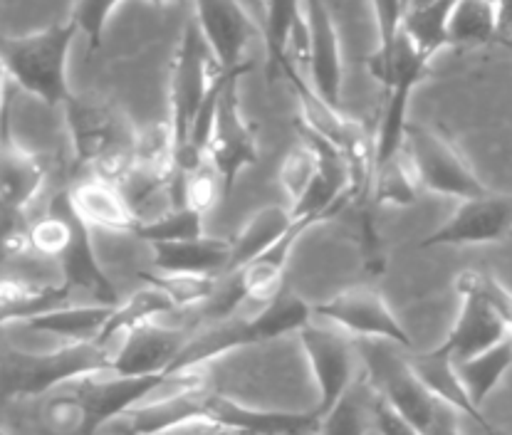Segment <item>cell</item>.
I'll return each mask as SVG.
<instances>
[{"mask_svg":"<svg viewBox=\"0 0 512 435\" xmlns=\"http://www.w3.org/2000/svg\"><path fill=\"white\" fill-rule=\"evenodd\" d=\"M203 218L201 213L191 211V208H176V211L166 213L164 218L154 220V223L139 225L137 238L144 243H184V240H196L203 235Z\"/></svg>","mask_w":512,"mask_h":435,"instance_id":"cell-35","label":"cell"},{"mask_svg":"<svg viewBox=\"0 0 512 435\" xmlns=\"http://www.w3.org/2000/svg\"><path fill=\"white\" fill-rule=\"evenodd\" d=\"M315 317L339 327L354 342L369 339V342H391L404 351L414 349L409 332L374 285H354L337 292L325 305L315 307Z\"/></svg>","mask_w":512,"mask_h":435,"instance_id":"cell-8","label":"cell"},{"mask_svg":"<svg viewBox=\"0 0 512 435\" xmlns=\"http://www.w3.org/2000/svg\"><path fill=\"white\" fill-rule=\"evenodd\" d=\"M65 114L80 164L90 169V176L119 186L134 169L137 131L129 119L112 104L75 94L65 102Z\"/></svg>","mask_w":512,"mask_h":435,"instance_id":"cell-2","label":"cell"},{"mask_svg":"<svg viewBox=\"0 0 512 435\" xmlns=\"http://www.w3.org/2000/svg\"><path fill=\"white\" fill-rule=\"evenodd\" d=\"M67 198H70L72 211L85 220L90 228H107L132 235L137 233L139 220L129 208L127 198L119 191L117 183L87 176L67 191Z\"/></svg>","mask_w":512,"mask_h":435,"instance_id":"cell-21","label":"cell"},{"mask_svg":"<svg viewBox=\"0 0 512 435\" xmlns=\"http://www.w3.org/2000/svg\"><path fill=\"white\" fill-rule=\"evenodd\" d=\"M512 235V196L488 193L483 198L463 201L451 218L428 235L421 248L436 245H488Z\"/></svg>","mask_w":512,"mask_h":435,"instance_id":"cell-14","label":"cell"},{"mask_svg":"<svg viewBox=\"0 0 512 435\" xmlns=\"http://www.w3.org/2000/svg\"><path fill=\"white\" fill-rule=\"evenodd\" d=\"M372 418L379 435H423L411 421H406L401 413H396L389 403L376 398L372 406Z\"/></svg>","mask_w":512,"mask_h":435,"instance_id":"cell-38","label":"cell"},{"mask_svg":"<svg viewBox=\"0 0 512 435\" xmlns=\"http://www.w3.org/2000/svg\"><path fill=\"white\" fill-rule=\"evenodd\" d=\"M186 342V332L149 322L119 339L117 349L112 351V371L122 376H169V369L179 359Z\"/></svg>","mask_w":512,"mask_h":435,"instance_id":"cell-17","label":"cell"},{"mask_svg":"<svg viewBox=\"0 0 512 435\" xmlns=\"http://www.w3.org/2000/svg\"><path fill=\"white\" fill-rule=\"evenodd\" d=\"M310 33V52H307V80L315 92L342 112V85H344V60L339 30L334 23L332 8L325 3H302Z\"/></svg>","mask_w":512,"mask_h":435,"instance_id":"cell-15","label":"cell"},{"mask_svg":"<svg viewBox=\"0 0 512 435\" xmlns=\"http://www.w3.org/2000/svg\"><path fill=\"white\" fill-rule=\"evenodd\" d=\"M171 309H176V305L169 300L166 292L159 290V287L149 285L144 287V290H137L132 297H127V300L119 302V305L112 309L107 324L102 327V332H99L97 342L94 344L112 351L114 342L124 339L137 327L149 324L151 319L159 317V314L171 312Z\"/></svg>","mask_w":512,"mask_h":435,"instance_id":"cell-24","label":"cell"},{"mask_svg":"<svg viewBox=\"0 0 512 435\" xmlns=\"http://www.w3.org/2000/svg\"><path fill=\"white\" fill-rule=\"evenodd\" d=\"M401 151L414 166L421 191L458 198L461 203L490 193V188L480 181L461 149L443 131L409 124Z\"/></svg>","mask_w":512,"mask_h":435,"instance_id":"cell-6","label":"cell"},{"mask_svg":"<svg viewBox=\"0 0 512 435\" xmlns=\"http://www.w3.org/2000/svg\"><path fill=\"white\" fill-rule=\"evenodd\" d=\"M295 223L297 218L292 216L290 206H265L255 211L248 223L240 228V233L231 238L233 258L226 275H233L240 267L250 265L260 255L268 253L270 248H275L295 228Z\"/></svg>","mask_w":512,"mask_h":435,"instance_id":"cell-23","label":"cell"},{"mask_svg":"<svg viewBox=\"0 0 512 435\" xmlns=\"http://www.w3.org/2000/svg\"><path fill=\"white\" fill-rule=\"evenodd\" d=\"M60 272L62 285L70 287L72 292L82 290L92 297L94 305L102 307H117V292L109 282L107 272L99 265L97 253H94L92 243V228L75 213V228H72V240L67 250L62 253Z\"/></svg>","mask_w":512,"mask_h":435,"instance_id":"cell-19","label":"cell"},{"mask_svg":"<svg viewBox=\"0 0 512 435\" xmlns=\"http://www.w3.org/2000/svg\"><path fill=\"white\" fill-rule=\"evenodd\" d=\"M428 57L419 55L401 33V50L396 60V80L394 85L386 89V107L381 114V127L374 141V171L384 166L386 161L394 159L404 146V134L409 122H406V109L409 99L414 94L416 85L421 82L423 72L428 70Z\"/></svg>","mask_w":512,"mask_h":435,"instance_id":"cell-16","label":"cell"},{"mask_svg":"<svg viewBox=\"0 0 512 435\" xmlns=\"http://www.w3.org/2000/svg\"><path fill=\"white\" fill-rule=\"evenodd\" d=\"M423 435H463L461 413H456L453 408L441 406V403H438L436 416H433L431 426H428V431Z\"/></svg>","mask_w":512,"mask_h":435,"instance_id":"cell-40","label":"cell"},{"mask_svg":"<svg viewBox=\"0 0 512 435\" xmlns=\"http://www.w3.org/2000/svg\"><path fill=\"white\" fill-rule=\"evenodd\" d=\"M112 371V351L94 342L65 344L50 354H0V396H43L72 381Z\"/></svg>","mask_w":512,"mask_h":435,"instance_id":"cell-4","label":"cell"},{"mask_svg":"<svg viewBox=\"0 0 512 435\" xmlns=\"http://www.w3.org/2000/svg\"><path fill=\"white\" fill-rule=\"evenodd\" d=\"M114 307L102 305H65L50 309V312L38 314V317L28 319L30 329L38 332L55 334V337L67 339V344L80 342H97L99 332L107 324L109 314Z\"/></svg>","mask_w":512,"mask_h":435,"instance_id":"cell-25","label":"cell"},{"mask_svg":"<svg viewBox=\"0 0 512 435\" xmlns=\"http://www.w3.org/2000/svg\"><path fill=\"white\" fill-rule=\"evenodd\" d=\"M151 270L174 272V275L226 277L233 258V243L223 238L201 235L184 243L151 245Z\"/></svg>","mask_w":512,"mask_h":435,"instance_id":"cell-20","label":"cell"},{"mask_svg":"<svg viewBox=\"0 0 512 435\" xmlns=\"http://www.w3.org/2000/svg\"><path fill=\"white\" fill-rule=\"evenodd\" d=\"M483 433H485V435H503V433H498V431H495L493 426H485V428H483Z\"/></svg>","mask_w":512,"mask_h":435,"instance_id":"cell-44","label":"cell"},{"mask_svg":"<svg viewBox=\"0 0 512 435\" xmlns=\"http://www.w3.org/2000/svg\"><path fill=\"white\" fill-rule=\"evenodd\" d=\"M45 178L47 164L43 156L28 151L10 136L5 107L0 114V206L25 213L38 198Z\"/></svg>","mask_w":512,"mask_h":435,"instance_id":"cell-18","label":"cell"},{"mask_svg":"<svg viewBox=\"0 0 512 435\" xmlns=\"http://www.w3.org/2000/svg\"><path fill=\"white\" fill-rule=\"evenodd\" d=\"M448 45H485L498 35V3L461 0L448 13Z\"/></svg>","mask_w":512,"mask_h":435,"instance_id":"cell-29","label":"cell"},{"mask_svg":"<svg viewBox=\"0 0 512 435\" xmlns=\"http://www.w3.org/2000/svg\"><path fill=\"white\" fill-rule=\"evenodd\" d=\"M75 38L77 25L70 18L47 25L38 33L0 38L5 72L47 107H65L72 97L67 87V57Z\"/></svg>","mask_w":512,"mask_h":435,"instance_id":"cell-3","label":"cell"},{"mask_svg":"<svg viewBox=\"0 0 512 435\" xmlns=\"http://www.w3.org/2000/svg\"><path fill=\"white\" fill-rule=\"evenodd\" d=\"M302 139L287 151L285 161L280 166V186L290 201V211H295L305 196L310 193L312 183L320 174V146L310 131H300Z\"/></svg>","mask_w":512,"mask_h":435,"instance_id":"cell-30","label":"cell"},{"mask_svg":"<svg viewBox=\"0 0 512 435\" xmlns=\"http://www.w3.org/2000/svg\"><path fill=\"white\" fill-rule=\"evenodd\" d=\"M411 366H414L416 376L421 379V384L426 386V391L436 398L441 406L453 408L461 416H468L470 421H475L483 431L485 426H490L488 421L483 418V413L470 403L466 389H463L461 379H458V369L456 361L446 354L441 347L428 351V354L414 356L409 359Z\"/></svg>","mask_w":512,"mask_h":435,"instance_id":"cell-22","label":"cell"},{"mask_svg":"<svg viewBox=\"0 0 512 435\" xmlns=\"http://www.w3.org/2000/svg\"><path fill=\"white\" fill-rule=\"evenodd\" d=\"M376 15V47L367 57V67L381 87L389 89L396 80V60L401 50V20H404L406 3H374Z\"/></svg>","mask_w":512,"mask_h":435,"instance_id":"cell-26","label":"cell"},{"mask_svg":"<svg viewBox=\"0 0 512 435\" xmlns=\"http://www.w3.org/2000/svg\"><path fill=\"white\" fill-rule=\"evenodd\" d=\"M193 20L223 75H248L250 62L245 55L250 40L260 35L258 20L250 10L231 0H203L193 5Z\"/></svg>","mask_w":512,"mask_h":435,"instance_id":"cell-12","label":"cell"},{"mask_svg":"<svg viewBox=\"0 0 512 435\" xmlns=\"http://www.w3.org/2000/svg\"><path fill=\"white\" fill-rule=\"evenodd\" d=\"M320 435H367V411L362 401L354 398V393H347L344 401L322 418Z\"/></svg>","mask_w":512,"mask_h":435,"instance_id":"cell-36","label":"cell"},{"mask_svg":"<svg viewBox=\"0 0 512 435\" xmlns=\"http://www.w3.org/2000/svg\"><path fill=\"white\" fill-rule=\"evenodd\" d=\"M0 435H8V433H5V431H0Z\"/></svg>","mask_w":512,"mask_h":435,"instance_id":"cell-45","label":"cell"},{"mask_svg":"<svg viewBox=\"0 0 512 435\" xmlns=\"http://www.w3.org/2000/svg\"><path fill=\"white\" fill-rule=\"evenodd\" d=\"M119 3L109 0V3H77L72 8L70 20L77 25V33H85L90 40V50H99L102 47L104 28H107L109 18Z\"/></svg>","mask_w":512,"mask_h":435,"instance_id":"cell-37","label":"cell"},{"mask_svg":"<svg viewBox=\"0 0 512 435\" xmlns=\"http://www.w3.org/2000/svg\"><path fill=\"white\" fill-rule=\"evenodd\" d=\"M243 77V72L228 75L221 97H218L216 119H213L206 146V159L221 176L226 196L233 191L238 176L258 164V136L240 107L238 87Z\"/></svg>","mask_w":512,"mask_h":435,"instance_id":"cell-9","label":"cell"},{"mask_svg":"<svg viewBox=\"0 0 512 435\" xmlns=\"http://www.w3.org/2000/svg\"><path fill=\"white\" fill-rule=\"evenodd\" d=\"M453 3H406L401 33L416 52L428 60L448 45V13Z\"/></svg>","mask_w":512,"mask_h":435,"instance_id":"cell-28","label":"cell"},{"mask_svg":"<svg viewBox=\"0 0 512 435\" xmlns=\"http://www.w3.org/2000/svg\"><path fill=\"white\" fill-rule=\"evenodd\" d=\"M171 376H122L107 371V374H94L87 379L72 381V391L80 396L87 413V435H97L104 423L114 421L119 416H127L132 408L154 396L161 386H166Z\"/></svg>","mask_w":512,"mask_h":435,"instance_id":"cell-13","label":"cell"},{"mask_svg":"<svg viewBox=\"0 0 512 435\" xmlns=\"http://www.w3.org/2000/svg\"><path fill=\"white\" fill-rule=\"evenodd\" d=\"M300 342L305 347L312 374H315L317 381L320 403H317L315 416L322 421L349 393L354 364L359 359L357 342L339 327L322 322L317 317H312L310 324L300 329Z\"/></svg>","mask_w":512,"mask_h":435,"instance_id":"cell-10","label":"cell"},{"mask_svg":"<svg viewBox=\"0 0 512 435\" xmlns=\"http://www.w3.org/2000/svg\"><path fill=\"white\" fill-rule=\"evenodd\" d=\"M8 72H5V65H3V57H0V114L5 112V107H8V102H5V99H8V94H5V85H8Z\"/></svg>","mask_w":512,"mask_h":435,"instance_id":"cell-43","label":"cell"},{"mask_svg":"<svg viewBox=\"0 0 512 435\" xmlns=\"http://www.w3.org/2000/svg\"><path fill=\"white\" fill-rule=\"evenodd\" d=\"M226 80L228 75H223L218 62L213 60L196 20H188L176 50L169 89V127L174 131L176 159L188 151V139L198 114L203 112L208 99L226 85Z\"/></svg>","mask_w":512,"mask_h":435,"instance_id":"cell-5","label":"cell"},{"mask_svg":"<svg viewBox=\"0 0 512 435\" xmlns=\"http://www.w3.org/2000/svg\"><path fill=\"white\" fill-rule=\"evenodd\" d=\"M401 351L404 349L391 342H369V339L357 342L359 359L367 366L369 379L381 401L389 403L396 413L426 433L436 416L438 401L426 391L411 361L401 356Z\"/></svg>","mask_w":512,"mask_h":435,"instance_id":"cell-7","label":"cell"},{"mask_svg":"<svg viewBox=\"0 0 512 435\" xmlns=\"http://www.w3.org/2000/svg\"><path fill=\"white\" fill-rule=\"evenodd\" d=\"M372 188L376 203H386V206L409 208L421 196V183L404 151H399L394 159L374 171Z\"/></svg>","mask_w":512,"mask_h":435,"instance_id":"cell-31","label":"cell"},{"mask_svg":"<svg viewBox=\"0 0 512 435\" xmlns=\"http://www.w3.org/2000/svg\"><path fill=\"white\" fill-rule=\"evenodd\" d=\"M159 435H226V433L216 426H208V423H186V426L171 428V431H164Z\"/></svg>","mask_w":512,"mask_h":435,"instance_id":"cell-42","label":"cell"},{"mask_svg":"<svg viewBox=\"0 0 512 435\" xmlns=\"http://www.w3.org/2000/svg\"><path fill=\"white\" fill-rule=\"evenodd\" d=\"M149 285L159 287L161 292L169 295V300L176 307H196L206 305L218 290L221 277H198V275H174V272H159V270H144L141 272Z\"/></svg>","mask_w":512,"mask_h":435,"instance_id":"cell-33","label":"cell"},{"mask_svg":"<svg viewBox=\"0 0 512 435\" xmlns=\"http://www.w3.org/2000/svg\"><path fill=\"white\" fill-rule=\"evenodd\" d=\"M456 292L461 297V309L441 349L458 364L498 347L510 332L498 309L490 305L480 290L478 270H463L456 277Z\"/></svg>","mask_w":512,"mask_h":435,"instance_id":"cell-11","label":"cell"},{"mask_svg":"<svg viewBox=\"0 0 512 435\" xmlns=\"http://www.w3.org/2000/svg\"><path fill=\"white\" fill-rule=\"evenodd\" d=\"M191 374H179L169 393L159 391L137 408L127 413L129 435H159L186 423H208L223 433L240 435H302L320 426L315 413H282L260 411L231 396L208 389L203 379ZM164 389V386H161Z\"/></svg>","mask_w":512,"mask_h":435,"instance_id":"cell-1","label":"cell"},{"mask_svg":"<svg viewBox=\"0 0 512 435\" xmlns=\"http://www.w3.org/2000/svg\"><path fill=\"white\" fill-rule=\"evenodd\" d=\"M495 40L512 45V3H498V35Z\"/></svg>","mask_w":512,"mask_h":435,"instance_id":"cell-41","label":"cell"},{"mask_svg":"<svg viewBox=\"0 0 512 435\" xmlns=\"http://www.w3.org/2000/svg\"><path fill=\"white\" fill-rule=\"evenodd\" d=\"M40 418L47 435H87L85 406L70 384L50 393Z\"/></svg>","mask_w":512,"mask_h":435,"instance_id":"cell-34","label":"cell"},{"mask_svg":"<svg viewBox=\"0 0 512 435\" xmlns=\"http://www.w3.org/2000/svg\"><path fill=\"white\" fill-rule=\"evenodd\" d=\"M478 285L480 290H483V295L490 300V305L498 309V314L503 317L505 327H508L512 337V292L498 280V277L490 275V272L478 270Z\"/></svg>","mask_w":512,"mask_h":435,"instance_id":"cell-39","label":"cell"},{"mask_svg":"<svg viewBox=\"0 0 512 435\" xmlns=\"http://www.w3.org/2000/svg\"><path fill=\"white\" fill-rule=\"evenodd\" d=\"M260 10H263V18L258 20L260 35L265 40L270 65L278 70L282 62L290 60V43L302 18V3H268L260 5Z\"/></svg>","mask_w":512,"mask_h":435,"instance_id":"cell-32","label":"cell"},{"mask_svg":"<svg viewBox=\"0 0 512 435\" xmlns=\"http://www.w3.org/2000/svg\"><path fill=\"white\" fill-rule=\"evenodd\" d=\"M456 369L470 403L480 411L490 393L495 391V386L512 369V337L508 334L498 347L483 351V354L473 356L468 361H458Z\"/></svg>","mask_w":512,"mask_h":435,"instance_id":"cell-27","label":"cell"}]
</instances>
